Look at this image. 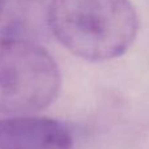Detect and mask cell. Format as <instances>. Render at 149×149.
<instances>
[{"label": "cell", "mask_w": 149, "mask_h": 149, "mask_svg": "<svg viewBox=\"0 0 149 149\" xmlns=\"http://www.w3.org/2000/svg\"><path fill=\"white\" fill-rule=\"evenodd\" d=\"M0 149H73V141L58 120L16 116L0 120Z\"/></svg>", "instance_id": "obj_3"}, {"label": "cell", "mask_w": 149, "mask_h": 149, "mask_svg": "<svg viewBox=\"0 0 149 149\" xmlns=\"http://www.w3.org/2000/svg\"><path fill=\"white\" fill-rule=\"evenodd\" d=\"M47 24L68 51L89 62L123 55L139 31V16L130 0H51Z\"/></svg>", "instance_id": "obj_1"}, {"label": "cell", "mask_w": 149, "mask_h": 149, "mask_svg": "<svg viewBox=\"0 0 149 149\" xmlns=\"http://www.w3.org/2000/svg\"><path fill=\"white\" fill-rule=\"evenodd\" d=\"M62 76L55 59L38 43L0 39V114H28L56 100Z\"/></svg>", "instance_id": "obj_2"}, {"label": "cell", "mask_w": 149, "mask_h": 149, "mask_svg": "<svg viewBox=\"0 0 149 149\" xmlns=\"http://www.w3.org/2000/svg\"><path fill=\"white\" fill-rule=\"evenodd\" d=\"M5 4H7V0H0V16L3 15V10H4Z\"/></svg>", "instance_id": "obj_4"}]
</instances>
